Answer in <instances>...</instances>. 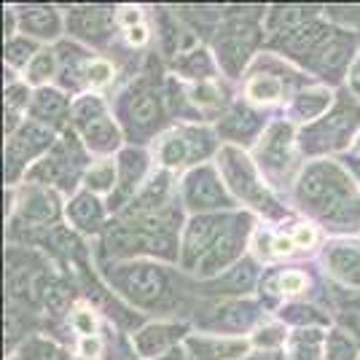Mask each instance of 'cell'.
Returning a JSON list of instances; mask_svg holds the SVG:
<instances>
[{
  "label": "cell",
  "mask_w": 360,
  "mask_h": 360,
  "mask_svg": "<svg viewBox=\"0 0 360 360\" xmlns=\"http://www.w3.org/2000/svg\"><path fill=\"white\" fill-rule=\"evenodd\" d=\"M119 169H121V186H124V194L132 191V186L137 183V178L143 175L146 169V153L140 150H124L119 159Z\"/></svg>",
  "instance_id": "obj_22"
},
{
  "label": "cell",
  "mask_w": 360,
  "mask_h": 360,
  "mask_svg": "<svg viewBox=\"0 0 360 360\" xmlns=\"http://www.w3.org/2000/svg\"><path fill=\"white\" fill-rule=\"evenodd\" d=\"M188 345L194 347L205 360H231L240 358L248 349L245 342H229V339H224V342L221 339H191Z\"/></svg>",
  "instance_id": "obj_15"
},
{
  "label": "cell",
  "mask_w": 360,
  "mask_h": 360,
  "mask_svg": "<svg viewBox=\"0 0 360 360\" xmlns=\"http://www.w3.org/2000/svg\"><path fill=\"white\" fill-rule=\"evenodd\" d=\"M22 27L38 35V38H54L60 32V16L54 14L51 8H38V11H27L22 16Z\"/></svg>",
  "instance_id": "obj_17"
},
{
  "label": "cell",
  "mask_w": 360,
  "mask_h": 360,
  "mask_svg": "<svg viewBox=\"0 0 360 360\" xmlns=\"http://www.w3.org/2000/svg\"><path fill=\"white\" fill-rule=\"evenodd\" d=\"M224 226V218H218V215H199L194 218L188 229H186V245H183V250H186V264H199V258L210 250V245L221 234L218 231H224L221 229Z\"/></svg>",
  "instance_id": "obj_7"
},
{
  "label": "cell",
  "mask_w": 360,
  "mask_h": 360,
  "mask_svg": "<svg viewBox=\"0 0 360 360\" xmlns=\"http://www.w3.org/2000/svg\"><path fill=\"white\" fill-rule=\"evenodd\" d=\"M51 73H54V54H49V51L35 54L30 62V70H27L32 84H41L46 78H51Z\"/></svg>",
  "instance_id": "obj_34"
},
{
  "label": "cell",
  "mask_w": 360,
  "mask_h": 360,
  "mask_svg": "<svg viewBox=\"0 0 360 360\" xmlns=\"http://www.w3.org/2000/svg\"><path fill=\"white\" fill-rule=\"evenodd\" d=\"M349 86H352V89H355L360 94V57L355 60L352 70H349Z\"/></svg>",
  "instance_id": "obj_47"
},
{
  "label": "cell",
  "mask_w": 360,
  "mask_h": 360,
  "mask_svg": "<svg viewBox=\"0 0 360 360\" xmlns=\"http://www.w3.org/2000/svg\"><path fill=\"white\" fill-rule=\"evenodd\" d=\"M183 326H148L135 336V345L140 349V355H148V358H159L165 355L167 349H172V342L183 333Z\"/></svg>",
  "instance_id": "obj_11"
},
{
  "label": "cell",
  "mask_w": 360,
  "mask_h": 360,
  "mask_svg": "<svg viewBox=\"0 0 360 360\" xmlns=\"http://www.w3.org/2000/svg\"><path fill=\"white\" fill-rule=\"evenodd\" d=\"M253 360H280V355H258V358Z\"/></svg>",
  "instance_id": "obj_51"
},
{
  "label": "cell",
  "mask_w": 360,
  "mask_h": 360,
  "mask_svg": "<svg viewBox=\"0 0 360 360\" xmlns=\"http://www.w3.org/2000/svg\"><path fill=\"white\" fill-rule=\"evenodd\" d=\"M186 159H191V146H188L186 135L167 137L165 146H162V162H165L167 167H178V165H183Z\"/></svg>",
  "instance_id": "obj_27"
},
{
  "label": "cell",
  "mask_w": 360,
  "mask_h": 360,
  "mask_svg": "<svg viewBox=\"0 0 360 360\" xmlns=\"http://www.w3.org/2000/svg\"><path fill=\"white\" fill-rule=\"evenodd\" d=\"M51 146V129L38 124V121H27L19 127V132L11 137L8 148H6V162H8V175H14L16 167H22L27 159L38 156L41 150Z\"/></svg>",
  "instance_id": "obj_3"
},
{
  "label": "cell",
  "mask_w": 360,
  "mask_h": 360,
  "mask_svg": "<svg viewBox=\"0 0 360 360\" xmlns=\"http://www.w3.org/2000/svg\"><path fill=\"white\" fill-rule=\"evenodd\" d=\"M349 49H352V41H347V38H333L326 44V49L320 51V70L323 73H336V70H342L349 60Z\"/></svg>",
  "instance_id": "obj_19"
},
{
  "label": "cell",
  "mask_w": 360,
  "mask_h": 360,
  "mask_svg": "<svg viewBox=\"0 0 360 360\" xmlns=\"http://www.w3.org/2000/svg\"><path fill=\"white\" fill-rule=\"evenodd\" d=\"M113 180H116V169H113V165H108V162L91 167L89 175H86V183H89V188H94V191H108L113 186Z\"/></svg>",
  "instance_id": "obj_32"
},
{
  "label": "cell",
  "mask_w": 360,
  "mask_h": 360,
  "mask_svg": "<svg viewBox=\"0 0 360 360\" xmlns=\"http://www.w3.org/2000/svg\"><path fill=\"white\" fill-rule=\"evenodd\" d=\"M121 288H124V293L129 296V301L143 304V307H150L153 301H159L162 296H165L167 280L156 266L137 264V266H132V269H127Z\"/></svg>",
  "instance_id": "obj_5"
},
{
  "label": "cell",
  "mask_w": 360,
  "mask_h": 360,
  "mask_svg": "<svg viewBox=\"0 0 360 360\" xmlns=\"http://www.w3.org/2000/svg\"><path fill=\"white\" fill-rule=\"evenodd\" d=\"M258 127V116L250 113L248 108H234L229 113V119L224 121V132H229L231 137H248Z\"/></svg>",
  "instance_id": "obj_25"
},
{
  "label": "cell",
  "mask_w": 360,
  "mask_h": 360,
  "mask_svg": "<svg viewBox=\"0 0 360 360\" xmlns=\"http://www.w3.org/2000/svg\"><path fill=\"white\" fill-rule=\"evenodd\" d=\"M283 317H288L290 323H323V317L317 315L315 309H309V307H290L288 312H283Z\"/></svg>",
  "instance_id": "obj_39"
},
{
  "label": "cell",
  "mask_w": 360,
  "mask_h": 360,
  "mask_svg": "<svg viewBox=\"0 0 360 360\" xmlns=\"http://www.w3.org/2000/svg\"><path fill=\"white\" fill-rule=\"evenodd\" d=\"M19 215L22 221H27L32 226H44L49 221H54L60 215V205H57V196L44 188H32L30 194L22 199L19 205Z\"/></svg>",
  "instance_id": "obj_9"
},
{
  "label": "cell",
  "mask_w": 360,
  "mask_h": 360,
  "mask_svg": "<svg viewBox=\"0 0 360 360\" xmlns=\"http://www.w3.org/2000/svg\"><path fill=\"white\" fill-rule=\"evenodd\" d=\"M242 237H245V231H240V229L221 231V237L212 242L210 250L199 258V264H196L199 274H218L226 264H231L237 258V253H240Z\"/></svg>",
  "instance_id": "obj_8"
},
{
  "label": "cell",
  "mask_w": 360,
  "mask_h": 360,
  "mask_svg": "<svg viewBox=\"0 0 360 360\" xmlns=\"http://www.w3.org/2000/svg\"><path fill=\"white\" fill-rule=\"evenodd\" d=\"M326 355L328 360H355V342L342 330H333L326 342Z\"/></svg>",
  "instance_id": "obj_30"
},
{
  "label": "cell",
  "mask_w": 360,
  "mask_h": 360,
  "mask_svg": "<svg viewBox=\"0 0 360 360\" xmlns=\"http://www.w3.org/2000/svg\"><path fill=\"white\" fill-rule=\"evenodd\" d=\"M248 94H250V100H258V103H274L283 94V84L277 78H271V75L253 78L250 86H248Z\"/></svg>",
  "instance_id": "obj_28"
},
{
  "label": "cell",
  "mask_w": 360,
  "mask_h": 360,
  "mask_svg": "<svg viewBox=\"0 0 360 360\" xmlns=\"http://www.w3.org/2000/svg\"><path fill=\"white\" fill-rule=\"evenodd\" d=\"M129 113H132V121L140 124V127H150L153 121L159 119V100L148 94V91H140L132 97V105H129Z\"/></svg>",
  "instance_id": "obj_24"
},
{
  "label": "cell",
  "mask_w": 360,
  "mask_h": 360,
  "mask_svg": "<svg viewBox=\"0 0 360 360\" xmlns=\"http://www.w3.org/2000/svg\"><path fill=\"white\" fill-rule=\"evenodd\" d=\"M73 326H75L78 333H84V336L89 339L91 333H94V317H91L89 312H84V309H81V312H75L73 315Z\"/></svg>",
  "instance_id": "obj_43"
},
{
  "label": "cell",
  "mask_w": 360,
  "mask_h": 360,
  "mask_svg": "<svg viewBox=\"0 0 360 360\" xmlns=\"http://www.w3.org/2000/svg\"><path fill=\"white\" fill-rule=\"evenodd\" d=\"M253 280H255L253 264H250V261H242L240 266L224 280V285L231 288V290H248V288L253 285Z\"/></svg>",
  "instance_id": "obj_33"
},
{
  "label": "cell",
  "mask_w": 360,
  "mask_h": 360,
  "mask_svg": "<svg viewBox=\"0 0 360 360\" xmlns=\"http://www.w3.org/2000/svg\"><path fill=\"white\" fill-rule=\"evenodd\" d=\"M44 299H46L49 312L62 315V312L68 309V304H70V290H68V285H62V283H49V285H46Z\"/></svg>",
  "instance_id": "obj_31"
},
{
  "label": "cell",
  "mask_w": 360,
  "mask_h": 360,
  "mask_svg": "<svg viewBox=\"0 0 360 360\" xmlns=\"http://www.w3.org/2000/svg\"><path fill=\"white\" fill-rule=\"evenodd\" d=\"M221 169L226 175V183L237 191L240 196H245L248 202H253L258 210H271L274 202L269 199V194L264 191V186L255 178L253 165L248 162V156L237 148H224L221 150Z\"/></svg>",
  "instance_id": "obj_1"
},
{
  "label": "cell",
  "mask_w": 360,
  "mask_h": 360,
  "mask_svg": "<svg viewBox=\"0 0 360 360\" xmlns=\"http://www.w3.org/2000/svg\"><path fill=\"white\" fill-rule=\"evenodd\" d=\"M68 108V100L62 97L57 89H41L32 100V116L38 119H57L65 113Z\"/></svg>",
  "instance_id": "obj_21"
},
{
  "label": "cell",
  "mask_w": 360,
  "mask_h": 360,
  "mask_svg": "<svg viewBox=\"0 0 360 360\" xmlns=\"http://www.w3.org/2000/svg\"><path fill=\"white\" fill-rule=\"evenodd\" d=\"M194 97H196V103H202V105H212V103L221 100V91L215 89V86H210V84H202V86L194 89Z\"/></svg>",
  "instance_id": "obj_42"
},
{
  "label": "cell",
  "mask_w": 360,
  "mask_h": 360,
  "mask_svg": "<svg viewBox=\"0 0 360 360\" xmlns=\"http://www.w3.org/2000/svg\"><path fill=\"white\" fill-rule=\"evenodd\" d=\"M253 44H255V27H250V25H229L224 30V35L218 38L221 62H224L231 73H237L242 65H245V60H248Z\"/></svg>",
  "instance_id": "obj_6"
},
{
  "label": "cell",
  "mask_w": 360,
  "mask_h": 360,
  "mask_svg": "<svg viewBox=\"0 0 360 360\" xmlns=\"http://www.w3.org/2000/svg\"><path fill=\"white\" fill-rule=\"evenodd\" d=\"M328 105H330V94L326 89H312L307 91V94H301L299 100H296V110H299L301 119H315Z\"/></svg>",
  "instance_id": "obj_26"
},
{
  "label": "cell",
  "mask_w": 360,
  "mask_h": 360,
  "mask_svg": "<svg viewBox=\"0 0 360 360\" xmlns=\"http://www.w3.org/2000/svg\"><path fill=\"white\" fill-rule=\"evenodd\" d=\"M328 266L347 285H360V245L355 242L333 245L328 253Z\"/></svg>",
  "instance_id": "obj_10"
},
{
  "label": "cell",
  "mask_w": 360,
  "mask_h": 360,
  "mask_svg": "<svg viewBox=\"0 0 360 360\" xmlns=\"http://www.w3.org/2000/svg\"><path fill=\"white\" fill-rule=\"evenodd\" d=\"M186 202L194 210H212V207H229V196H226L221 180L215 178L210 167H199L186 180Z\"/></svg>",
  "instance_id": "obj_4"
},
{
  "label": "cell",
  "mask_w": 360,
  "mask_h": 360,
  "mask_svg": "<svg viewBox=\"0 0 360 360\" xmlns=\"http://www.w3.org/2000/svg\"><path fill=\"white\" fill-rule=\"evenodd\" d=\"M210 70H212V65L205 51H194L191 57H186V62H183V73L196 75V78H199V75H207Z\"/></svg>",
  "instance_id": "obj_38"
},
{
  "label": "cell",
  "mask_w": 360,
  "mask_h": 360,
  "mask_svg": "<svg viewBox=\"0 0 360 360\" xmlns=\"http://www.w3.org/2000/svg\"><path fill=\"white\" fill-rule=\"evenodd\" d=\"M73 116L78 124H91L94 119H103V105H100V100L97 97H84L78 105H75Z\"/></svg>",
  "instance_id": "obj_36"
},
{
  "label": "cell",
  "mask_w": 360,
  "mask_h": 360,
  "mask_svg": "<svg viewBox=\"0 0 360 360\" xmlns=\"http://www.w3.org/2000/svg\"><path fill=\"white\" fill-rule=\"evenodd\" d=\"M293 242H296L299 248H309V245L315 242V229H309V226H299V231H296Z\"/></svg>",
  "instance_id": "obj_46"
},
{
  "label": "cell",
  "mask_w": 360,
  "mask_h": 360,
  "mask_svg": "<svg viewBox=\"0 0 360 360\" xmlns=\"http://www.w3.org/2000/svg\"><path fill=\"white\" fill-rule=\"evenodd\" d=\"M323 347V333L320 330H299L290 336V358L293 360H317Z\"/></svg>",
  "instance_id": "obj_18"
},
{
  "label": "cell",
  "mask_w": 360,
  "mask_h": 360,
  "mask_svg": "<svg viewBox=\"0 0 360 360\" xmlns=\"http://www.w3.org/2000/svg\"><path fill=\"white\" fill-rule=\"evenodd\" d=\"M280 342H285V330L283 328H264L258 336H255V345L261 347H271V345H280Z\"/></svg>",
  "instance_id": "obj_41"
},
{
  "label": "cell",
  "mask_w": 360,
  "mask_h": 360,
  "mask_svg": "<svg viewBox=\"0 0 360 360\" xmlns=\"http://www.w3.org/2000/svg\"><path fill=\"white\" fill-rule=\"evenodd\" d=\"M253 320H255V309L250 307V304H231V307H226L224 317H221V323L231 330L248 328Z\"/></svg>",
  "instance_id": "obj_29"
},
{
  "label": "cell",
  "mask_w": 360,
  "mask_h": 360,
  "mask_svg": "<svg viewBox=\"0 0 360 360\" xmlns=\"http://www.w3.org/2000/svg\"><path fill=\"white\" fill-rule=\"evenodd\" d=\"M307 8L301 6H288V8H280L277 14H271L269 19V30L274 35H293V32L304 27V19H307Z\"/></svg>",
  "instance_id": "obj_20"
},
{
  "label": "cell",
  "mask_w": 360,
  "mask_h": 360,
  "mask_svg": "<svg viewBox=\"0 0 360 360\" xmlns=\"http://www.w3.org/2000/svg\"><path fill=\"white\" fill-rule=\"evenodd\" d=\"M301 288H304V277H301L299 271L283 274V280H280V290H283V293H299Z\"/></svg>",
  "instance_id": "obj_44"
},
{
  "label": "cell",
  "mask_w": 360,
  "mask_h": 360,
  "mask_svg": "<svg viewBox=\"0 0 360 360\" xmlns=\"http://www.w3.org/2000/svg\"><path fill=\"white\" fill-rule=\"evenodd\" d=\"M84 140H86V146H89L91 150L108 153V150L119 148L121 135H119V129L113 127V121H108L105 116H103V119H94L91 124L84 127Z\"/></svg>",
  "instance_id": "obj_13"
},
{
  "label": "cell",
  "mask_w": 360,
  "mask_h": 360,
  "mask_svg": "<svg viewBox=\"0 0 360 360\" xmlns=\"http://www.w3.org/2000/svg\"><path fill=\"white\" fill-rule=\"evenodd\" d=\"M25 360H60V349L49 342H41V339H32L30 345L22 349Z\"/></svg>",
  "instance_id": "obj_37"
},
{
  "label": "cell",
  "mask_w": 360,
  "mask_h": 360,
  "mask_svg": "<svg viewBox=\"0 0 360 360\" xmlns=\"http://www.w3.org/2000/svg\"><path fill=\"white\" fill-rule=\"evenodd\" d=\"M105 248L110 255H135V253H153L162 258H175V242L169 234H148L116 226L105 234Z\"/></svg>",
  "instance_id": "obj_2"
},
{
  "label": "cell",
  "mask_w": 360,
  "mask_h": 360,
  "mask_svg": "<svg viewBox=\"0 0 360 360\" xmlns=\"http://www.w3.org/2000/svg\"><path fill=\"white\" fill-rule=\"evenodd\" d=\"M30 54H35V46L27 41V38H14V41H8L6 46V60L11 62V65H27L30 60Z\"/></svg>",
  "instance_id": "obj_35"
},
{
  "label": "cell",
  "mask_w": 360,
  "mask_h": 360,
  "mask_svg": "<svg viewBox=\"0 0 360 360\" xmlns=\"http://www.w3.org/2000/svg\"><path fill=\"white\" fill-rule=\"evenodd\" d=\"M156 360H186V358H183V349H180V347H172V349H167L165 355Z\"/></svg>",
  "instance_id": "obj_48"
},
{
  "label": "cell",
  "mask_w": 360,
  "mask_h": 360,
  "mask_svg": "<svg viewBox=\"0 0 360 360\" xmlns=\"http://www.w3.org/2000/svg\"><path fill=\"white\" fill-rule=\"evenodd\" d=\"M97 349H100L97 339H84V352H86V355H94Z\"/></svg>",
  "instance_id": "obj_50"
},
{
  "label": "cell",
  "mask_w": 360,
  "mask_h": 360,
  "mask_svg": "<svg viewBox=\"0 0 360 360\" xmlns=\"http://www.w3.org/2000/svg\"><path fill=\"white\" fill-rule=\"evenodd\" d=\"M129 41L132 44H143L146 41V30L143 27H129Z\"/></svg>",
  "instance_id": "obj_49"
},
{
  "label": "cell",
  "mask_w": 360,
  "mask_h": 360,
  "mask_svg": "<svg viewBox=\"0 0 360 360\" xmlns=\"http://www.w3.org/2000/svg\"><path fill=\"white\" fill-rule=\"evenodd\" d=\"M108 78H110V68H108L105 62H91L89 65V81L91 84H105Z\"/></svg>",
  "instance_id": "obj_45"
},
{
  "label": "cell",
  "mask_w": 360,
  "mask_h": 360,
  "mask_svg": "<svg viewBox=\"0 0 360 360\" xmlns=\"http://www.w3.org/2000/svg\"><path fill=\"white\" fill-rule=\"evenodd\" d=\"M68 212H70L73 224L78 229H84V231H97L100 224H103V207H100V202L91 194L75 196L73 205L68 207Z\"/></svg>",
  "instance_id": "obj_14"
},
{
  "label": "cell",
  "mask_w": 360,
  "mask_h": 360,
  "mask_svg": "<svg viewBox=\"0 0 360 360\" xmlns=\"http://www.w3.org/2000/svg\"><path fill=\"white\" fill-rule=\"evenodd\" d=\"M290 135L293 129L288 124H274L266 129V135L258 146L261 159L269 167H285L288 165V150H290Z\"/></svg>",
  "instance_id": "obj_12"
},
{
  "label": "cell",
  "mask_w": 360,
  "mask_h": 360,
  "mask_svg": "<svg viewBox=\"0 0 360 360\" xmlns=\"http://www.w3.org/2000/svg\"><path fill=\"white\" fill-rule=\"evenodd\" d=\"M73 30L84 38H103L108 30V14L105 11H84V14H75L73 19Z\"/></svg>",
  "instance_id": "obj_23"
},
{
  "label": "cell",
  "mask_w": 360,
  "mask_h": 360,
  "mask_svg": "<svg viewBox=\"0 0 360 360\" xmlns=\"http://www.w3.org/2000/svg\"><path fill=\"white\" fill-rule=\"evenodd\" d=\"M27 103V89L25 86H8L6 89V108L14 113V110H19V108Z\"/></svg>",
  "instance_id": "obj_40"
},
{
  "label": "cell",
  "mask_w": 360,
  "mask_h": 360,
  "mask_svg": "<svg viewBox=\"0 0 360 360\" xmlns=\"http://www.w3.org/2000/svg\"><path fill=\"white\" fill-rule=\"evenodd\" d=\"M326 38H328V30L323 25H317V22H309V25L299 27L293 35H288L285 49L290 54H309L315 46L326 44Z\"/></svg>",
  "instance_id": "obj_16"
}]
</instances>
